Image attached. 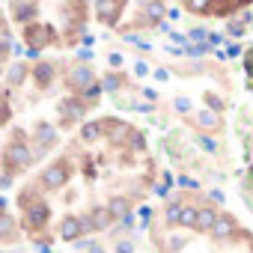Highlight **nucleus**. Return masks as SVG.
Wrapping results in <instances>:
<instances>
[{"mask_svg": "<svg viewBox=\"0 0 253 253\" xmlns=\"http://www.w3.org/2000/svg\"><path fill=\"white\" fill-rule=\"evenodd\" d=\"M235 229H238V226H235V220H232L229 214H220L211 232H214V238H232V235H235Z\"/></svg>", "mask_w": 253, "mask_h": 253, "instance_id": "9d476101", "label": "nucleus"}, {"mask_svg": "<svg viewBox=\"0 0 253 253\" xmlns=\"http://www.w3.org/2000/svg\"><path fill=\"white\" fill-rule=\"evenodd\" d=\"M6 164H9V170H27V164H30V149H27L24 143H12V146L6 149Z\"/></svg>", "mask_w": 253, "mask_h": 253, "instance_id": "f257e3e1", "label": "nucleus"}, {"mask_svg": "<svg viewBox=\"0 0 253 253\" xmlns=\"http://www.w3.org/2000/svg\"><path fill=\"white\" fill-rule=\"evenodd\" d=\"M191 39H206V30H200V27H197V30H191Z\"/></svg>", "mask_w": 253, "mask_h": 253, "instance_id": "473e14b6", "label": "nucleus"}, {"mask_svg": "<svg viewBox=\"0 0 253 253\" xmlns=\"http://www.w3.org/2000/svg\"><path fill=\"white\" fill-rule=\"evenodd\" d=\"M125 6V0H98L95 3V12H98V21L104 24H113L119 18V9Z\"/></svg>", "mask_w": 253, "mask_h": 253, "instance_id": "7ed1b4c3", "label": "nucleus"}, {"mask_svg": "<svg viewBox=\"0 0 253 253\" xmlns=\"http://www.w3.org/2000/svg\"><path fill=\"white\" fill-rule=\"evenodd\" d=\"M0 21H3V18H0Z\"/></svg>", "mask_w": 253, "mask_h": 253, "instance_id": "ea45409f", "label": "nucleus"}, {"mask_svg": "<svg viewBox=\"0 0 253 253\" xmlns=\"http://www.w3.org/2000/svg\"><path fill=\"white\" fill-rule=\"evenodd\" d=\"M176 107H179V110H188L191 104H188V98H179V101H176Z\"/></svg>", "mask_w": 253, "mask_h": 253, "instance_id": "f704fd0d", "label": "nucleus"}, {"mask_svg": "<svg viewBox=\"0 0 253 253\" xmlns=\"http://www.w3.org/2000/svg\"><path fill=\"white\" fill-rule=\"evenodd\" d=\"M116 253H134L131 241H119V244H116Z\"/></svg>", "mask_w": 253, "mask_h": 253, "instance_id": "cd10ccee", "label": "nucleus"}, {"mask_svg": "<svg viewBox=\"0 0 253 253\" xmlns=\"http://www.w3.org/2000/svg\"><path fill=\"white\" fill-rule=\"evenodd\" d=\"M51 39H54V30H51L48 24H39V27L30 24V27H27V42H30L33 51H36V48H45Z\"/></svg>", "mask_w": 253, "mask_h": 253, "instance_id": "20e7f679", "label": "nucleus"}, {"mask_svg": "<svg viewBox=\"0 0 253 253\" xmlns=\"http://www.w3.org/2000/svg\"><path fill=\"white\" fill-rule=\"evenodd\" d=\"M217 211L214 209H200V214H197V229L200 232H209V229H214V223H217Z\"/></svg>", "mask_w": 253, "mask_h": 253, "instance_id": "ddd939ff", "label": "nucleus"}, {"mask_svg": "<svg viewBox=\"0 0 253 253\" xmlns=\"http://www.w3.org/2000/svg\"><path fill=\"white\" fill-rule=\"evenodd\" d=\"M182 3H185V6H188V3H191V0H182Z\"/></svg>", "mask_w": 253, "mask_h": 253, "instance_id": "4c0bfd02", "label": "nucleus"}, {"mask_svg": "<svg viewBox=\"0 0 253 253\" xmlns=\"http://www.w3.org/2000/svg\"><path fill=\"white\" fill-rule=\"evenodd\" d=\"M45 220H48V206H45V203H36V206L27 209V226H30V229L45 226Z\"/></svg>", "mask_w": 253, "mask_h": 253, "instance_id": "0eeeda50", "label": "nucleus"}, {"mask_svg": "<svg viewBox=\"0 0 253 253\" xmlns=\"http://www.w3.org/2000/svg\"><path fill=\"white\" fill-rule=\"evenodd\" d=\"M24 78H27V69H24V66H15V69H9V84H12V86H18Z\"/></svg>", "mask_w": 253, "mask_h": 253, "instance_id": "4be33fe9", "label": "nucleus"}, {"mask_svg": "<svg viewBox=\"0 0 253 253\" xmlns=\"http://www.w3.org/2000/svg\"><path fill=\"white\" fill-rule=\"evenodd\" d=\"M134 72H137V75H149V69H146V63H137V66H134Z\"/></svg>", "mask_w": 253, "mask_h": 253, "instance_id": "72a5a7b5", "label": "nucleus"}, {"mask_svg": "<svg viewBox=\"0 0 253 253\" xmlns=\"http://www.w3.org/2000/svg\"><path fill=\"white\" fill-rule=\"evenodd\" d=\"M164 15H167V9H164L161 0H149V3H146V18L149 21H161Z\"/></svg>", "mask_w": 253, "mask_h": 253, "instance_id": "a211bd4d", "label": "nucleus"}, {"mask_svg": "<svg viewBox=\"0 0 253 253\" xmlns=\"http://www.w3.org/2000/svg\"><path fill=\"white\" fill-rule=\"evenodd\" d=\"M238 3H250V0H238Z\"/></svg>", "mask_w": 253, "mask_h": 253, "instance_id": "e433bc0d", "label": "nucleus"}, {"mask_svg": "<svg viewBox=\"0 0 253 253\" xmlns=\"http://www.w3.org/2000/svg\"><path fill=\"white\" fill-rule=\"evenodd\" d=\"M131 146H137V149H143V137H140V134H131Z\"/></svg>", "mask_w": 253, "mask_h": 253, "instance_id": "2f4dec72", "label": "nucleus"}, {"mask_svg": "<svg viewBox=\"0 0 253 253\" xmlns=\"http://www.w3.org/2000/svg\"><path fill=\"white\" fill-rule=\"evenodd\" d=\"M197 125H200L203 131H214L217 125H220V119H217L214 110H200V113H197Z\"/></svg>", "mask_w": 253, "mask_h": 253, "instance_id": "4468645a", "label": "nucleus"}, {"mask_svg": "<svg viewBox=\"0 0 253 253\" xmlns=\"http://www.w3.org/2000/svg\"><path fill=\"white\" fill-rule=\"evenodd\" d=\"M36 12V0H12V15L15 21H27Z\"/></svg>", "mask_w": 253, "mask_h": 253, "instance_id": "9b49d317", "label": "nucleus"}, {"mask_svg": "<svg viewBox=\"0 0 253 253\" xmlns=\"http://www.w3.org/2000/svg\"><path fill=\"white\" fill-rule=\"evenodd\" d=\"M69 84H72L75 89H89V86H92V69H89V66H75V69L69 72Z\"/></svg>", "mask_w": 253, "mask_h": 253, "instance_id": "423d86ee", "label": "nucleus"}, {"mask_svg": "<svg viewBox=\"0 0 253 253\" xmlns=\"http://www.w3.org/2000/svg\"><path fill=\"white\" fill-rule=\"evenodd\" d=\"M101 131H104V125H101V122H86L84 128H81V137H84L86 143H92V140L101 137Z\"/></svg>", "mask_w": 253, "mask_h": 253, "instance_id": "dca6fc26", "label": "nucleus"}, {"mask_svg": "<svg viewBox=\"0 0 253 253\" xmlns=\"http://www.w3.org/2000/svg\"><path fill=\"white\" fill-rule=\"evenodd\" d=\"M84 229H86L84 220L75 217V214H69V217H63V223H60V238H63V241H75Z\"/></svg>", "mask_w": 253, "mask_h": 253, "instance_id": "39448f33", "label": "nucleus"}, {"mask_svg": "<svg viewBox=\"0 0 253 253\" xmlns=\"http://www.w3.org/2000/svg\"><path fill=\"white\" fill-rule=\"evenodd\" d=\"M89 253H104V250L101 247H89Z\"/></svg>", "mask_w": 253, "mask_h": 253, "instance_id": "c9c22d12", "label": "nucleus"}, {"mask_svg": "<svg viewBox=\"0 0 253 253\" xmlns=\"http://www.w3.org/2000/svg\"><path fill=\"white\" fill-rule=\"evenodd\" d=\"M66 179H69V170H66V164H63V161L51 164V167L42 173V185H45V188H51V191H54V188H63V185H66Z\"/></svg>", "mask_w": 253, "mask_h": 253, "instance_id": "f03ea898", "label": "nucleus"}, {"mask_svg": "<svg viewBox=\"0 0 253 253\" xmlns=\"http://www.w3.org/2000/svg\"><path fill=\"white\" fill-rule=\"evenodd\" d=\"M107 211H110V217H128V211H131V203L125 200V197H110V203H107Z\"/></svg>", "mask_w": 253, "mask_h": 253, "instance_id": "f8f14e48", "label": "nucleus"}, {"mask_svg": "<svg viewBox=\"0 0 253 253\" xmlns=\"http://www.w3.org/2000/svg\"><path fill=\"white\" fill-rule=\"evenodd\" d=\"M33 75H36V84H39V86H48V84L54 81V66H51V63H39V66L33 69Z\"/></svg>", "mask_w": 253, "mask_h": 253, "instance_id": "2eb2a0df", "label": "nucleus"}, {"mask_svg": "<svg viewBox=\"0 0 253 253\" xmlns=\"http://www.w3.org/2000/svg\"><path fill=\"white\" fill-rule=\"evenodd\" d=\"M0 69H3V60H0Z\"/></svg>", "mask_w": 253, "mask_h": 253, "instance_id": "58836bf2", "label": "nucleus"}, {"mask_svg": "<svg viewBox=\"0 0 253 253\" xmlns=\"http://www.w3.org/2000/svg\"><path fill=\"white\" fill-rule=\"evenodd\" d=\"M179 185H182V188H197V182H194V179H188V176H182V179H179Z\"/></svg>", "mask_w": 253, "mask_h": 253, "instance_id": "7c9ffc66", "label": "nucleus"}, {"mask_svg": "<svg viewBox=\"0 0 253 253\" xmlns=\"http://www.w3.org/2000/svg\"><path fill=\"white\" fill-rule=\"evenodd\" d=\"M9 226H12V220H9L6 214H0V235H6V232H9Z\"/></svg>", "mask_w": 253, "mask_h": 253, "instance_id": "bb28decb", "label": "nucleus"}, {"mask_svg": "<svg viewBox=\"0 0 253 253\" xmlns=\"http://www.w3.org/2000/svg\"><path fill=\"white\" fill-rule=\"evenodd\" d=\"M206 101H209V107H211L214 113H220V110H223V101H220L214 92H206Z\"/></svg>", "mask_w": 253, "mask_h": 253, "instance_id": "b1692460", "label": "nucleus"}, {"mask_svg": "<svg viewBox=\"0 0 253 253\" xmlns=\"http://www.w3.org/2000/svg\"><path fill=\"white\" fill-rule=\"evenodd\" d=\"M104 131H107L110 143H122V137H128V134H131V128H128L125 122H119V119H110V122L104 125Z\"/></svg>", "mask_w": 253, "mask_h": 253, "instance_id": "6e6552de", "label": "nucleus"}, {"mask_svg": "<svg viewBox=\"0 0 253 253\" xmlns=\"http://www.w3.org/2000/svg\"><path fill=\"white\" fill-rule=\"evenodd\" d=\"M89 223H92V229H104V226L110 223V211H107V209H95L92 217H89Z\"/></svg>", "mask_w": 253, "mask_h": 253, "instance_id": "6ab92c4d", "label": "nucleus"}, {"mask_svg": "<svg viewBox=\"0 0 253 253\" xmlns=\"http://www.w3.org/2000/svg\"><path fill=\"white\" fill-rule=\"evenodd\" d=\"M188 9H191V12H197V15H206V12H211V9H214V0H191Z\"/></svg>", "mask_w": 253, "mask_h": 253, "instance_id": "aec40b11", "label": "nucleus"}, {"mask_svg": "<svg viewBox=\"0 0 253 253\" xmlns=\"http://www.w3.org/2000/svg\"><path fill=\"white\" fill-rule=\"evenodd\" d=\"M200 146H203V149H206V152H217V143H214V140H211V137H206V134H203V137H200Z\"/></svg>", "mask_w": 253, "mask_h": 253, "instance_id": "393cba45", "label": "nucleus"}, {"mask_svg": "<svg viewBox=\"0 0 253 253\" xmlns=\"http://www.w3.org/2000/svg\"><path fill=\"white\" fill-rule=\"evenodd\" d=\"M104 86H107V89H116V86H119V78H116V75H107V78H104Z\"/></svg>", "mask_w": 253, "mask_h": 253, "instance_id": "c85d7f7f", "label": "nucleus"}, {"mask_svg": "<svg viewBox=\"0 0 253 253\" xmlns=\"http://www.w3.org/2000/svg\"><path fill=\"white\" fill-rule=\"evenodd\" d=\"M60 116H63V122H78V119H84V104H78V101H60Z\"/></svg>", "mask_w": 253, "mask_h": 253, "instance_id": "1a4fd4ad", "label": "nucleus"}, {"mask_svg": "<svg viewBox=\"0 0 253 253\" xmlns=\"http://www.w3.org/2000/svg\"><path fill=\"white\" fill-rule=\"evenodd\" d=\"M197 214H200V209H191V206H185V209H182V217H179V223H182V226H194V229H197Z\"/></svg>", "mask_w": 253, "mask_h": 253, "instance_id": "412c9836", "label": "nucleus"}, {"mask_svg": "<svg viewBox=\"0 0 253 253\" xmlns=\"http://www.w3.org/2000/svg\"><path fill=\"white\" fill-rule=\"evenodd\" d=\"M229 33H232V36H241V33H244V24H238V21L229 24Z\"/></svg>", "mask_w": 253, "mask_h": 253, "instance_id": "c756f323", "label": "nucleus"}, {"mask_svg": "<svg viewBox=\"0 0 253 253\" xmlns=\"http://www.w3.org/2000/svg\"><path fill=\"white\" fill-rule=\"evenodd\" d=\"M206 48H209V45H188V54H191V57H203Z\"/></svg>", "mask_w": 253, "mask_h": 253, "instance_id": "a878e982", "label": "nucleus"}, {"mask_svg": "<svg viewBox=\"0 0 253 253\" xmlns=\"http://www.w3.org/2000/svg\"><path fill=\"white\" fill-rule=\"evenodd\" d=\"M36 137H39L45 146H54V143H57V131L51 128V125H45V122H39V125H36Z\"/></svg>", "mask_w": 253, "mask_h": 253, "instance_id": "f3484780", "label": "nucleus"}, {"mask_svg": "<svg viewBox=\"0 0 253 253\" xmlns=\"http://www.w3.org/2000/svg\"><path fill=\"white\" fill-rule=\"evenodd\" d=\"M182 209H185V206H179V203L167 206V223H179V217H182Z\"/></svg>", "mask_w": 253, "mask_h": 253, "instance_id": "5701e85b", "label": "nucleus"}]
</instances>
